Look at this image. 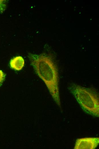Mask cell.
<instances>
[{"label": "cell", "mask_w": 99, "mask_h": 149, "mask_svg": "<svg viewBox=\"0 0 99 149\" xmlns=\"http://www.w3.org/2000/svg\"><path fill=\"white\" fill-rule=\"evenodd\" d=\"M67 89L84 112L99 117V94L96 89L84 87L74 83H71Z\"/></svg>", "instance_id": "7a4b0ae2"}, {"label": "cell", "mask_w": 99, "mask_h": 149, "mask_svg": "<svg viewBox=\"0 0 99 149\" xmlns=\"http://www.w3.org/2000/svg\"><path fill=\"white\" fill-rule=\"evenodd\" d=\"M28 57L37 75L46 86L55 103L61 109L58 70L52 59L45 54L29 53Z\"/></svg>", "instance_id": "6da1fadb"}, {"label": "cell", "mask_w": 99, "mask_h": 149, "mask_svg": "<svg viewBox=\"0 0 99 149\" xmlns=\"http://www.w3.org/2000/svg\"><path fill=\"white\" fill-rule=\"evenodd\" d=\"M99 144V137H86L78 138L74 149H94Z\"/></svg>", "instance_id": "3957f363"}, {"label": "cell", "mask_w": 99, "mask_h": 149, "mask_svg": "<svg viewBox=\"0 0 99 149\" xmlns=\"http://www.w3.org/2000/svg\"><path fill=\"white\" fill-rule=\"evenodd\" d=\"M5 77L4 73L2 70H0V86L4 81Z\"/></svg>", "instance_id": "5b68a950"}, {"label": "cell", "mask_w": 99, "mask_h": 149, "mask_svg": "<svg viewBox=\"0 0 99 149\" xmlns=\"http://www.w3.org/2000/svg\"><path fill=\"white\" fill-rule=\"evenodd\" d=\"M24 59L20 56L14 57L10 62L11 68L16 70H21L24 66Z\"/></svg>", "instance_id": "277c9868"}]
</instances>
